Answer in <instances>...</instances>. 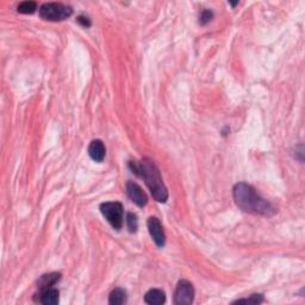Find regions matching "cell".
<instances>
[{
    "mask_svg": "<svg viewBox=\"0 0 305 305\" xmlns=\"http://www.w3.org/2000/svg\"><path fill=\"white\" fill-rule=\"evenodd\" d=\"M147 225H148L149 234H151L152 239L154 240L155 244H156L157 247L162 248L166 244V235L159 219H157L156 217H151V218L148 219V222H147Z\"/></svg>",
    "mask_w": 305,
    "mask_h": 305,
    "instance_id": "6",
    "label": "cell"
},
{
    "mask_svg": "<svg viewBox=\"0 0 305 305\" xmlns=\"http://www.w3.org/2000/svg\"><path fill=\"white\" fill-rule=\"evenodd\" d=\"M106 149L104 143L100 140H94L92 141L91 145L89 147V155L90 157L95 162H101L105 159Z\"/></svg>",
    "mask_w": 305,
    "mask_h": 305,
    "instance_id": "9",
    "label": "cell"
},
{
    "mask_svg": "<svg viewBox=\"0 0 305 305\" xmlns=\"http://www.w3.org/2000/svg\"><path fill=\"white\" fill-rule=\"evenodd\" d=\"M145 301L147 304L160 305L166 302V295L163 291H161L159 289H152L146 293Z\"/></svg>",
    "mask_w": 305,
    "mask_h": 305,
    "instance_id": "11",
    "label": "cell"
},
{
    "mask_svg": "<svg viewBox=\"0 0 305 305\" xmlns=\"http://www.w3.org/2000/svg\"><path fill=\"white\" fill-rule=\"evenodd\" d=\"M100 211L106 221L112 225L116 230H120L123 227V205L118 202H107L100 205Z\"/></svg>",
    "mask_w": 305,
    "mask_h": 305,
    "instance_id": "4",
    "label": "cell"
},
{
    "mask_svg": "<svg viewBox=\"0 0 305 305\" xmlns=\"http://www.w3.org/2000/svg\"><path fill=\"white\" fill-rule=\"evenodd\" d=\"M129 167L136 176L142 178L146 185L151 190L152 197L159 203H166L168 199V191L162 182L159 168L149 159L141 161H131Z\"/></svg>",
    "mask_w": 305,
    "mask_h": 305,
    "instance_id": "2",
    "label": "cell"
},
{
    "mask_svg": "<svg viewBox=\"0 0 305 305\" xmlns=\"http://www.w3.org/2000/svg\"><path fill=\"white\" fill-rule=\"evenodd\" d=\"M59 295H60L59 291L52 287V289L39 291L38 295H36L35 301L44 305H56L59 303Z\"/></svg>",
    "mask_w": 305,
    "mask_h": 305,
    "instance_id": "8",
    "label": "cell"
},
{
    "mask_svg": "<svg viewBox=\"0 0 305 305\" xmlns=\"http://www.w3.org/2000/svg\"><path fill=\"white\" fill-rule=\"evenodd\" d=\"M37 8V4L35 1H23L18 5L17 10L19 13H24V15H31Z\"/></svg>",
    "mask_w": 305,
    "mask_h": 305,
    "instance_id": "13",
    "label": "cell"
},
{
    "mask_svg": "<svg viewBox=\"0 0 305 305\" xmlns=\"http://www.w3.org/2000/svg\"><path fill=\"white\" fill-rule=\"evenodd\" d=\"M73 8L60 2H48L39 7V17L44 21L60 22L72 16Z\"/></svg>",
    "mask_w": 305,
    "mask_h": 305,
    "instance_id": "3",
    "label": "cell"
},
{
    "mask_svg": "<svg viewBox=\"0 0 305 305\" xmlns=\"http://www.w3.org/2000/svg\"><path fill=\"white\" fill-rule=\"evenodd\" d=\"M76 22H78V23L80 24L81 27H84V28H90V27H91V21H90V19L87 18V17H84V16L78 17Z\"/></svg>",
    "mask_w": 305,
    "mask_h": 305,
    "instance_id": "17",
    "label": "cell"
},
{
    "mask_svg": "<svg viewBox=\"0 0 305 305\" xmlns=\"http://www.w3.org/2000/svg\"><path fill=\"white\" fill-rule=\"evenodd\" d=\"M234 200L236 205L244 213L262 214V216H274L276 209L255 191L253 186L245 183H239L234 186Z\"/></svg>",
    "mask_w": 305,
    "mask_h": 305,
    "instance_id": "1",
    "label": "cell"
},
{
    "mask_svg": "<svg viewBox=\"0 0 305 305\" xmlns=\"http://www.w3.org/2000/svg\"><path fill=\"white\" fill-rule=\"evenodd\" d=\"M194 289L193 285L187 280H180L178 282L176 293H174V304L188 305L193 303Z\"/></svg>",
    "mask_w": 305,
    "mask_h": 305,
    "instance_id": "5",
    "label": "cell"
},
{
    "mask_svg": "<svg viewBox=\"0 0 305 305\" xmlns=\"http://www.w3.org/2000/svg\"><path fill=\"white\" fill-rule=\"evenodd\" d=\"M126 224H128V229L130 233H136L138 228V221L136 214L132 213H129L126 214Z\"/></svg>",
    "mask_w": 305,
    "mask_h": 305,
    "instance_id": "14",
    "label": "cell"
},
{
    "mask_svg": "<svg viewBox=\"0 0 305 305\" xmlns=\"http://www.w3.org/2000/svg\"><path fill=\"white\" fill-rule=\"evenodd\" d=\"M214 18V13L211 12L210 10H204L202 11L199 16V24L200 25H205L208 24L209 22H211V19Z\"/></svg>",
    "mask_w": 305,
    "mask_h": 305,
    "instance_id": "16",
    "label": "cell"
},
{
    "mask_svg": "<svg viewBox=\"0 0 305 305\" xmlns=\"http://www.w3.org/2000/svg\"><path fill=\"white\" fill-rule=\"evenodd\" d=\"M237 4H239V2H233V4H231V6H234V7H235Z\"/></svg>",
    "mask_w": 305,
    "mask_h": 305,
    "instance_id": "18",
    "label": "cell"
},
{
    "mask_svg": "<svg viewBox=\"0 0 305 305\" xmlns=\"http://www.w3.org/2000/svg\"><path fill=\"white\" fill-rule=\"evenodd\" d=\"M126 193H128L129 198L137 206H140V208H143V206H146L147 203H148L147 194L136 183L129 182L126 183Z\"/></svg>",
    "mask_w": 305,
    "mask_h": 305,
    "instance_id": "7",
    "label": "cell"
},
{
    "mask_svg": "<svg viewBox=\"0 0 305 305\" xmlns=\"http://www.w3.org/2000/svg\"><path fill=\"white\" fill-rule=\"evenodd\" d=\"M126 302V292L123 289H115L110 293V297H109V303L112 305H121L124 304Z\"/></svg>",
    "mask_w": 305,
    "mask_h": 305,
    "instance_id": "12",
    "label": "cell"
},
{
    "mask_svg": "<svg viewBox=\"0 0 305 305\" xmlns=\"http://www.w3.org/2000/svg\"><path fill=\"white\" fill-rule=\"evenodd\" d=\"M60 279H61V273H56V272L48 273V274L42 275L37 282L38 290L43 291V290L52 289L54 285L60 280Z\"/></svg>",
    "mask_w": 305,
    "mask_h": 305,
    "instance_id": "10",
    "label": "cell"
},
{
    "mask_svg": "<svg viewBox=\"0 0 305 305\" xmlns=\"http://www.w3.org/2000/svg\"><path fill=\"white\" fill-rule=\"evenodd\" d=\"M264 302V297H262V295H252L250 296V298L248 299H239V301L234 302V304H259V303H262Z\"/></svg>",
    "mask_w": 305,
    "mask_h": 305,
    "instance_id": "15",
    "label": "cell"
}]
</instances>
